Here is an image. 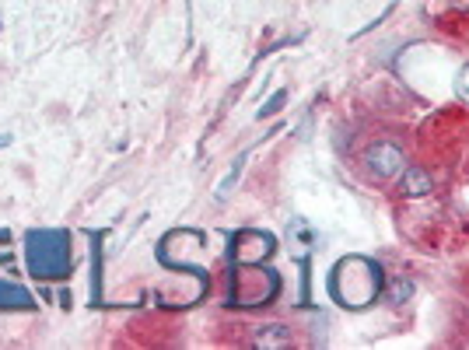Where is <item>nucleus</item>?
<instances>
[{
    "label": "nucleus",
    "instance_id": "f257e3e1",
    "mask_svg": "<svg viewBox=\"0 0 469 350\" xmlns=\"http://www.w3.org/2000/svg\"><path fill=\"white\" fill-rule=\"evenodd\" d=\"M329 294L344 308H368L382 294V266L368 256H347L329 273Z\"/></svg>",
    "mask_w": 469,
    "mask_h": 350
},
{
    "label": "nucleus",
    "instance_id": "f03ea898",
    "mask_svg": "<svg viewBox=\"0 0 469 350\" xmlns=\"http://www.w3.org/2000/svg\"><path fill=\"white\" fill-rule=\"evenodd\" d=\"M28 262L35 277H64L71 270V242L60 232H42L28 239Z\"/></svg>",
    "mask_w": 469,
    "mask_h": 350
},
{
    "label": "nucleus",
    "instance_id": "7ed1b4c3",
    "mask_svg": "<svg viewBox=\"0 0 469 350\" xmlns=\"http://www.w3.org/2000/svg\"><path fill=\"white\" fill-rule=\"evenodd\" d=\"M274 235L267 232H238L235 235V246H231V260L242 262V266H260L263 260L274 256Z\"/></svg>",
    "mask_w": 469,
    "mask_h": 350
},
{
    "label": "nucleus",
    "instance_id": "20e7f679",
    "mask_svg": "<svg viewBox=\"0 0 469 350\" xmlns=\"http://www.w3.org/2000/svg\"><path fill=\"white\" fill-rule=\"evenodd\" d=\"M365 162H368V172L378 175V179H396L403 172V151L389 141H375L368 151H365Z\"/></svg>",
    "mask_w": 469,
    "mask_h": 350
},
{
    "label": "nucleus",
    "instance_id": "39448f33",
    "mask_svg": "<svg viewBox=\"0 0 469 350\" xmlns=\"http://www.w3.org/2000/svg\"><path fill=\"white\" fill-rule=\"evenodd\" d=\"M294 344V333L284 326V323H267L260 326V333L253 337V347H263V350H284Z\"/></svg>",
    "mask_w": 469,
    "mask_h": 350
},
{
    "label": "nucleus",
    "instance_id": "423d86ee",
    "mask_svg": "<svg viewBox=\"0 0 469 350\" xmlns=\"http://www.w3.org/2000/svg\"><path fill=\"white\" fill-rule=\"evenodd\" d=\"M431 189H435V179H431V172H424V169H403V179H399V193H403L406 200L427 196Z\"/></svg>",
    "mask_w": 469,
    "mask_h": 350
},
{
    "label": "nucleus",
    "instance_id": "0eeeda50",
    "mask_svg": "<svg viewBox=\"0 0 469 350\" xmlns=\"http://www.w3.org/2000/svg\"><path fill=\"white\" fill-rule=\"evenodd\" d=\"M410 298H413V280L396 277V280L389 284V301H392V305H403V301H410Z\"/></svg>",
    "mask_w": 469,
    "mask_h": 350
},
{
    "label": "nucleus",
    "instance_id": "6e6552de",
    "mask_svg": "<svg viewBox=\"0 0 469 350\" xmlns=\"http://www.w3.org/2000/svg\"><path fill=\"white\" fill-rule=\"evenodd\" d=\"M284 102H287V91H277V95H270V98H267V105H263V109H260V119H263V116H274V112H281V105Z\"/></svg>",
    "mask_w": 469,
    "mask_h": 350
},
{
    "label": "nucleus",
    "instance_id": "1a4fd4ad",
    "mask_svg": "<svg viewBox=\"0 0 469 350\" xmlns=\"http://www.w3.org/2000/svg\"><path fill=\"white\" fill-rule=\"evenodd\" d=\"M456 91H459V98L469 105V64L459 71V81H456Z\"/></svg>",
    "mask_w": 469,
    "mask_h": 350
},
{
    "label": "nucleus",
    "instance_id": "9d476101",
    "mask_svg": "<svg viewBox=\"0 0 469 350\" xmlns=\"http://www.w3.org/2000/svg\"><path fill=\"white\" fill-rule=\"evenodd\" d=\"M449 11H469V0H445Z\"/></svg>",
    "mask_w": 469,
    "mask_h": 350
},
{
    "label": "nucleus",
    "instance_id": "9b49d317",
    "mask_svg": "<svg viewBox=\"0 0 469 350\" xmlns=\"http://www.w3.org/2000/svg\"><path fill=\"white\" fill-rule=\"evenodd\" d=\"M11 141H14V137H11V133H4V137H0V148H7Z\"/></svg>",
    "mask_w": 469,
    "mask_h": 350
}]
</instances>
